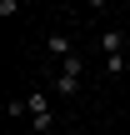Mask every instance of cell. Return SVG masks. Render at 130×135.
<instances>
[{"instance_id": "7a4b0ae2", "label": "cell", "mask_w": 130, "mask_h": 135, "mask_svg": "<svg viewBox=\"0 0 130 135\" xmlns=\"http://www.w3.org/2000/svg\"><path fill=\"white\" fill-rule=\"evenodd\" d=\"M75 85H80V55H70V60H65V70H60L55 90H60V95H75Z\"/></svg>"}, {"instance_id": "277c9868", "label": "cell", "mask_w": 130, "mask_h": 135, "mask_svg": "<svg viewBox=\"0 0 130 135\" xmlns=\"http://www.w3.org/2000/svg\"><path fill=\"white\" fill-rule=\"evenodd\" d=\"M50 55H60V60H70V40H65V35H50Z\"/></svg>"}, {"instance_id": "6da1fadb", "label": "cell", "mask_w": 130, "mask_h": 135, "mask_svg": "<svg viewBox=\"0 0 130 135\" xmlns=\"http://www.w3.org/2000/svg\"><path fill=\"white\" fill-rule=\"evenodd\" d=\"M25 110H30V125H35L40 135L50 130V100H45L40 90H35V95H25Z\"/></svg>"}, {"instance_id": "3957f363", "label": "cell", "mask_w": 130, "mask_h": 135, "mask_svg": "<svg viewBox=\"0 0 130 135\" xmlns=\"http://www.w3.org/2000/svg\"><path fill=\"white\" fill-rule=\"evenodd\" d=\"M100 45H105V60H115V55H120V45H125V35H120V30H105V35H100Z\"/></svg>"}]
</instances>
